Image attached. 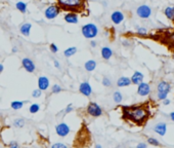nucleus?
Listing matches in <instances>:
<instances>
[{"label":"nucleus","instance_id":"obj_13","mask_svg":"<svg viewBox=\"0 0 174 148\" xmlns=\"http://www.w3.org/2000/svg\"><path fill=\"white\" fill-rule=\"evenodd\" d=\"M154 131L157 133L158 135L164 136L165 134H166V132H167V125L165 122H159V123H157V125H155Z\"/></svg>","mask_w":174,"mask_h":148},{"label":"nucleus","instance_id":"obj_27","mask_svg":"<svg viewBox=\"0 0 174 148\" xmlns=\"http://www.w3.org/2000/svg\"><path fill=\"white\" fill-rule=\"evenodd\" d=\"M16 6H17V8L19 9L21 12H26V10H27V4H26V3L22 2V1L17 2Z\"/></svg>","mask_w":174,"mask_h":148},{"label":"nucleus","instance_id":"obj_18","mask_svg":"<svg viewBox=\"0 0 174 148\" xmlns=\"http://www.w3.org/2000/svg\"><path fill=\"white\" fill-rule=\"evenodd\" d=\"M113 56V51L112 49L108 47V46H105V47L102 48V57L105 59V60H109Z\"/></svg>","mask_w":174,"mask_h":148},{"label":"nucleus","instance_id":"obj_17","mask_svg":"<svg viewBox=\"0 0 174 148\" xmlns=\"http://www.w3.org/2000/svg\"><path fill=\"white\" fill-rule=\"evenodd\" d=\"M65 21L67 23H71V24H76L78 23V17L76 14H73V12H69L65 15Z\"/></svg>","mask_w":174,"mask_h":148},{"label":"nucleus","instance_id":"obj_42","mask_svg":"<svg viewBox=\"0 0 174 148\" xmlns=\"http://www.w3.org/2000/svg\"><path fill=\"white\" fill-rule=\"evenodd\" d=\"M17 46H14V48H13V52H17Z\"/></svg>","mask_w":174,"mask_h":148},{"label":"nucleus","instance_id":"obj_3","mask_svg":"<svg viewBox=\"0 0 174 148\" xmlns=\"http://www.w3.org/2000/svg\"><path fill=\"white\" fill-rule=\"evenodd\" d=\"M171 85L167 81H160L157 86V97L159 100L163 101L164 99H167V96L169 94Z\"/></svg>","mask_w":174,"mask_h":148},{"label":"nucleus","instance_id":"obj_25","mask_svg":"<svg viewBox=\"0 0 174 148\" xmlns=\"http://www.w3.org/2000/svg\"><path fill=\"white\" fill-rule=\"evenodd\" d=\"M40 110V105L39 104H32L31 106H30L29 108V111H30V113H32V114H34V113H37L38 111Z\"/></svg>","mask_w":174,"mask_h":148},{"label":"nucleus","instance_id":"obj_14","mask_svg":"<svg viewBox=\"0 0 174 148\" xmlns=\"http://www.w3.org/2000/svg\"><path fill=\"white\" fill-rule=\"evenodd\" d=\"M130 80H131V83H133V84H139L143 80V74L141 72H139V71H135L132 77L130 78Z\"/></svg>","mask_w":174,"mask_h":148},{"label":"nucleus","instance_id":"obj_1","mask_svg":"<svg viewBox=\"0 0 174 148\" xmlns=\"http://www.w3.org/2000/svg\"><path fill=\"white\" fill-rule=\"evenodd\" d=\"M123 118L136 125H143L149 116V110L146 105H133V106H122Z\"/></svg>","mask_w":174,"mask_h":148},{"label":"nucleus","instance_id":"obj_21","mask_svg":"<svg viewBox=\"0 0 174 148\" xmlns=\"http://www.w3.org/2000/svg\"><path fill=\"white\" fill-rule=\"evenodd\" d=\"M165 15L170 18V20H173L174 18V6H168L165 9Z\"/></svg>","mask_w":174,"mask_h":148},{"label":"nucleus","instance_id":"obj_5","mask_svg":"<svg viewBox=\"0 0 174 148\" xmlns=\"http://www.w3.org/2000/svg\"><path fill=\"white\" fill-rule=\"evenodd\" d=\"M86 112L89 114L90 116L93 117H99L102 115V109L99 104L95 102H90L86 107Z\"/></svg>","mask_w":174,"mask_h":148},{"label":"nucleus","instance_id":"obj_38","mask_svg":"<svg viewBox=\"0 0 174 148\" xmlns=\"http://www.w3.org/2000/svg\"><path fill=\"white\" fill-rule=\"evenodd\" d=\"M171 103V101L169 100V99H164L163 100V104L164 105H169Z\"/></svg>","mask_w":174,"mask_h":148},{"label":"nucleus","instance_id":"obj_33","mask_svg":"<svg viewBox=\"0 0 174 148\" xmlns=\"http://www.w3.org/2000/svg\"><path fill=\"white\" fill-rule=\"evenodd\" d=\"M50 51L53 52V54H56V52H57V51H59V47L54 44V43H51L50 44Z\"/></svg>","mask_w":174,"mask_h":148},{"label":"nucleus","instance_id":"obj_9","mask_svg":"<svg viewBox=\"0 0 174 148\" xmlns=\"http://www.w3.org/2000/svg\"><path fill=\"white\" fill-rule=\"evenodd\" d=\"M149 92H151V88H149V84L146 82H141L138 84V88H137V94L139 96H142V97H145L148 96Z\"/></svg>","mask_w":174,"mask_h":148},{"label":"nucleus","instance_id":"obj_16","mask_svg":"<svg viewBox=\"0 0 174 148\" xmlns=\"http://www.w3.org/2000/svg\"><path fill=\"white\" fill-rule=\"evenodd\" d=\"M130 84H131V80L126 76H122L117 80V85L119 88H124V86H128Z\"/></svg>","mask_w":174,"mask_h":148},{"label":"nucleus","instance_id":"obj_34","mask_svg":"<svg viewBox=\"0 0 174 148\" xmlns=\"http://www.w3.org/2000/svg\"><path fill=\"white\" fill-rule=\"evenodd\" d=\"M73 109H74V108H73V105H72V104H69V105H68V107L66 108L65 112H66V113H70V112H72Z\"/></svg>","mask_w":174,"mask_h":148},{"label":"nucleus","instance_id":"obj_29","mask_svg":"<svg viewBox=\"0 0 174 148\" xmlns=\"http://www.w3.org/2000/svg\"><path fill=\"white\" fill-rule=\"evenodd\" d=\"M51 92H52V94H59L60 92H62V88L59 84H54L51 88Z\"/></svg>","mask_w":174,"mask_h":148},{"label":"nucleus","instance_id":"obj_20","mask_svg":"<svg viewBox=\"0 0 174 148\" xmlns=\"http://www.w3.org/2000/svg\"><path fill=\"white\" fill-rule=\"evenodd\" d=\"M30 30H31V24L29 23H26L24 24L22 27H21V33L25 36H29L30 34Z\"/></svg>","mask_w":174,"mask_h":148},{"label":"nucleus","instance_id":"obj_11","mask_svg":"<svg viewBox=\"0 0 174 148\" xmlns=\"http://www.w3.org/2000/svg\"><path fill=\"white\" fill-rule=\"evenodd\" d=\"M22 64H23V67L25 68L26 71H28V72H34L36 69L35 64L33 63V61L30 60L29 58H24L22 61Z\"/></svg>","mask_w":174,"mask_h":148},{"label":"nucleus","instance_id":"obj_8","mask_svg":"<svg viewBox=\"0 0 174 148\" xmlns=\"http://www.w3.org/2000/svg\"><path fill=\"white\" fill-rule=\"evenodd\" d=\"M56 132L60 137H66L67 135H69L70 128L67 123L62 122V123H59V125L56 126Z\"/></svg>","mask_w":174,"mask_h":148},{"label":"nucleus","instance_id":"obj_2","mask_svg":"<svg viewBox=\"0 0 174 148\" xmlns=\"http://www.w3.org/2000/svg\"><path fill=\"white\" fill-rule=\"evenodd\" d=\"M60 9L73 14H84L87 10V0H56Z\"/></svg>","mask_w":174,"mask_h":148},{"label":"nucleus","instance_id":"obj_40","mask_svg":"<svg viewBox=\"0 0 174 148\" xmlns=\"http://www.w3.org/2000/svg\"><path fill=\"white\" fill-rule=\"evenodd\" d=\"M170 118L174 121V112H171V113H170Z\"/></svg>","mask_w":174,"mask_h":148},{"label":"nucleus","instance_id":"obj_43","mask_svg":"<svg viewBox=\"0 0 174 148\" xmlns=\"http://www.w3.org/2000/svg\"><path fill=\"white\" fill-rule=\"evenodd\" d=\"M90 44H91V46H93V47H94V46L96 45V43L94 42V41H91V42H90Z\"/></svg>","mask_w":174,"mask_h":148},{"label":"nucleus","instance_id":"obj_31","mask_svg":"<svg viewBox=\"0 0 174 148\" xmlns=\"http://www.w3.org/2000/svg\"><path fill=\"white\" fill-rule=\"evenodd\" d=\"M32 96L34 98H39L41 96V91L39 88H37V89H34V91H33V92H32Z\"/></svg>","mask_w":174,"mask_h":148},{"label":"nucleus","instance_id":"obj_37","mask_svg":"<svg viewBox=\"0 0 174 148\" xmlns=\"http://www.w3.org/2000/svg\"><path fill=\"white\" fill-rule=\"evenodd\" d=\"M148 146H146V144L145 143H138L137 144V146L136 148H146Z\"/></svg>","mask_w":174,"mask_h":148},{"label":"nucleus","instance_id":"obj_22","mask_svg":"<svg viewBox=\"0 0 174 148\" xmlns=\"http://www.w3.org/2000/svg\"><path fill=\"white\" fill-rule=\"evenodd\" d=\"M23 106H24V102H22V101H14V102H11V104H10V107L13 108L14 110L22 109Z\"/></svg>","mask_w":174,"mask_h":148},{"label":"nucleus","instance_id":"obj_30","mask_svg":"<svg viewBox=\"0 0 174 148\" xmlns=\"http://www.w3.org/2000/svg\"><path fill=\"white\" fill-rule=\"evenodd\" d=\"M102 84L105 86H108V88H110V86L112 85V82H111V80H110V78H108V77H103V78H102Z\"/></svg>","mask_w":174,"mask_h":148},{"label":"nucleus","instance_id":"obj_44","mask_svg":"<svg viewBox=\"0 0 174 148\" xmlns=\"http://www.w3.org/2000/svg\"><path fill=\"white\" fill-rule=\"evenodd\" d=\"M95 148H102V145H100V144H96L95 145Z\"/></svg>","mask_w":174,"mask_h":148},{"label":"nucleus","instance_id":"obj_4","mask_svg":"<svg viewBox=\"0 0 174 148\" xmlns=\"http://www.w3.org/2000/svg\"><path fill=\"white\" fill-rule=\"evenodd\" d=\"M97 27L94 24H87L82 27V34L85 38H94L97 35Z\"/></svg>","mask_w":174,"mask_h":148},{"label":"nucleus","instance_id":"obj_28","mask_svg":"<svg viewBox=\"0 0 174 148\" xmlns=\"http://www.w3.org/2000/svg\"><path fill=\"white\" fill-rule=\"evenodd\" d=\"M148 142H149V144L153 145V146H160V142H159L156 138H152V137L149 138Z\"/></svg>","mask_w":174,"mask_h":148},{"label":"nucleus","instance_id":"obj_26","mask_svg":"<svg viewBox=\"0 0 174 148\" xmlns=\"http://www.w3.org/2000/svg\"><path fill=\"white\" fill-rule=\"evenodd\" d=\"M14 125L16 126V128H23L24 125H25V120L23 118H17L14 120Z\"/></svg>","mask_w":174,"mask_h":148},{"label":"nucleus","instance_id":"obj_15","mask_svg":"<svg viewBox=\"0 0 174 148\" xmlns=\"http://www.w3.org/2000/svg\"><path fill=\"white\" fill-rule=\"evenodd\" d=\"M111 18L114 24H120L124 20V14L121 11H114L111 15Z\"/></svg>","mask_w":174,"mask_h":148},{"label":"nucleus","instance_id":"obj_32","mask_svg":"<svg viewBox=\"0 0 174 148\" xmlns=\"http://www.w3.org/2000/svg\"><path fill=\"white\" fill-rule=\"evenodd\" d=\"M51 148H67V146L63 143H54V144H52Z\"/></svg>","mask_w":174,"mask_h":148},{"label":"nucleus","instance_id":"obj_35","mask_svg":"<svg viewBox=\"0 0 174 148\" xmlns=\"http://www.w3.org/2000/svg\"><path fill=\"white\" fill-rule=\"evenodd\" d=\"M10 148H20V146H19V144H17V142L13 141V142H10Z\"/></svg>","mask_w":174,"mask_h":148},{"label":"nucleus","instance_id":"obj_41","mask_svg":"<svg viewBox=\"0 0 174 148\" xmlns=\"http://www.w3.org/2000/svg\"><path fill=\"white\" fill-rule=\"evenodd\" d=\"M2 71H3V65H2V64H0V73H1Z\"/></svg>","mask_w":174,"mask_h":148},{"label":"nucleus","instance_id":"obj_39","mask_svg":"<svg viewBox=\"0 0 174 148\" xmlns=\"http://www.w3.org/2000/svg\"><path fill=\"white\" fill-rule=\"evenodd\" d=\"M54 66H56V68H60V63L57 61H54Z\"/></svg>","mask_w":174,"mask_h":148},{"label":"nucleus","instance_id":"obj_6","mask_svg":"<svg viewBox=\"0 0 174 148\" xmlns=\"http://www.w3.org/2000/svg\"><path fill=\"white\" fill-rule=\"evenodd\" d=\"M60 12V8L56 4H53V5L48 6L46 8V10H45V17H46L48 20H52Z\"/></svg>","mask_w":174,"mask_h":148},{"label":"nucleus","instance_id":"obj_36","mask_svg":"<svg viewBox=\"0 0 174 148\" xmlns=\"http://www.w3.org/2000/svg\"><path fill=\"white\" fill-rule=\"evenodd\" d=\"M137 32H138L139 34H141V35H143V34L146 33V29H145V28H138Z\"/></svg>","mask_w":174,"mask_h":148},{"label":"nucleus","instance_id":"obj_19","mask_svg":"<svg viewBox=\"0 0 174 148\" xmlns=\"http://www.w3.org/2000/svg\"><path fill=\"white\" fill-rule=\"evenodd\" d=\"M95 67H96V62L93 61V60L87 61L86 63H85V65H84L85 70L88 71V72H91V71H93L94 69H95Z\"/></svg>","mask_w":174,"mask_h":148},{"label":"nucleus","instance_id":"obj_7","mask_svg":"<svg viewBox=\"0 0 174 148\" xmlns=\"http://www.w3.org/2000/svg\"><path fill=\"white\" fill-rule=\"evenodd\" d=\"M136 14L141 18H149L152 14V10L151 8H149V6L143 4V5L138 6V8L136 9Z\"/></svg>","mask_w":174,"mask_h":148},{"label":"nucleus","instance_id":"obj_10","mask_svg":"<svg viewBox=\"0 0 174 148\" xmlns=\"http://www.w3.org/2000/svg\"><path fill=\"white\" fill-rule=\"evenodd\" d=\"M79 92H80L82 95L86 96V97H89V96L92 94V88H91L90 84L87 81H84L79 86Z\"/></svg>","mask_w":174,"mask_h":148},{"label":"nucleus","instance_id":"obj_23","mask_svg":"<svg viewBox=\"0 0 174 148\" xmlns=\"http://www.w3.org/2000/svg\"><path fill=\"white\" fill-rule=\"evenodd\" d=\"M76 52H77V47H74V46H72V47L67 48L66 51H64V55H65L67 58H69V57H72L73 55H75Z\"/></svg>","mask_w":174,"mask_h":148},{"label":"nucleus","instance_id":"obj_12","mask_svg":"<svg viewBox=\"0 0 174 148\" xmlns=\"http://www.w3.org/2000/svg\"><path fill=\"white\" fill-rule=\"evenodd\" d=\"M49 86V79L45 76H40L38 79V88L40 91H45Z\"/></svg>","mask_w":174,"mask_h":148},{"label":"nucleus","instance_id":"obj_24","mask_svg":"<svg viewBox=\"0 0 174 148\" xmlns=\"http://www.w3.org/2000/svg\"><path fill=\"white\" fill-rule=\"evenodd\" d=\"M113 99H114L116 103H121L122 99H123V96H122L120 92H115L114 94H113Z\"/></svg>","mask_w":174,"mask_h":148}]
</instances>
